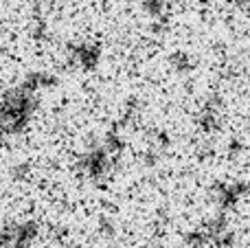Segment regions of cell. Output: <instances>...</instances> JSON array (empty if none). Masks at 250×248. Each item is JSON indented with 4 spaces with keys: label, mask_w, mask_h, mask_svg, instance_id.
Masks as SVG:
<instances>
[{
    "label": "cell",
    "mask_w": 250,
    "mask_h": 248,
    "mask_svg": "<svg viewBox=\"0 0 250 248\" xmlns=\"http://www.w3.org/2000/svg\"><path fill=\"white\" fill-rule=\"evenodd\" d=\"M35 95L24 83L4 92L0 99V143L11 136H18L29 127V121L35 110Z\"/></svg>",
    "instance_id": "6da1fadb"
},
{
    "label": "cell",
    "mask_w": 250,
    "mask_h": 248,
    "mask_svg": "<svg viewBox=\"0 0 250 248\" xmlns=\"http://www.w3.org/2000/svg\"><path fill=\"white\" fill-rule=\"evenodd\" d=\"M110 156H112V152H110L105 145L90 147L79 158V171H82V176H86L88 180H101L108 174Z\"/></svg>",
    "instance_id": "7a4b0ae2"
},
{
    "label": "cell",
    "mask_w": 250,
    "mask_h": 248,
    "mask_svg": "<svg viewBox=\"0 0 250 248\" xmlns=\"http://www.w3.org/2000/svg\"><path fill=\"white\" fill-rule=\"evenodd\" d=\"M68 60L75 68L83 70V73H90L101 62V48H99V44L90 42V40L73 42L68 46Z\"/></svg>",
    "instance_id": "3957f363"
}]
</instances>
